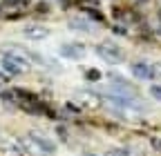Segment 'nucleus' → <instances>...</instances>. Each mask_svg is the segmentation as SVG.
<instances>
[{
	"mask_svg": "<svg viewBox=\"0 0 161 156\" xmlns=\"http://www.w3.org/2000/svg\"><path fill=\"white\" fill-rule=\"evenodd\" d=\"M18 145L23 149V154H29V156H52L58 149L56 141H52L49 136L38 134V132H29L25 138L18 141Z\"/></svg>",
	"mask_w": 161,
	"mask_h": 156,
	"instance_id": "nucleus-1",
	"label": "nucleus"
},
{
	"mask_svg": "<svg viewBox=\"0 0 161 156\" xmlns=\"http://www.w3.org/2000/svg\"><path fill=\"white\" fill-rule=\"evenodd\" d=\"M103 98L110 103V105H114V107H119V109H130V112H143V105L139 103V98L136 96H128V94H116V91H105L103 94Z\"/></svg>",
	"mask_w": 161,
	"mask_h": 156,
	"instance_id": "nucleus-2",
	"label": "nucleus"
},
{
	"mask_svg": "<svg viewBox=\"0 0 161 156\" xmlns=\"http://www.w3.org/2000/svg\"><path fill=\"white\" fill-rule=\"evenodd\" d=\"M96 54L103 58L108 65H119V63L125 60V51L121 49L119 45H112V43H101L96 47Z\"/></svg>",
	"mask_w": 161,
	"mask_h": 156,
	"instance_id": "nucleus-3",
	"label": "nucleus"
},
{
	"mask_svg": "<svg viewBox=\"0 0 161 156\" xmlns=\"http://www.w3.org/2000/svg\"><path fill=\"white\" fill-rule=\"evenodd\" d=\"M87 54V47L83 43H60L58 45V56L65 60H83Z\"/></svg>",
	"mask_w": 161,
	"mask_h": 156,
	"instance_id": "nucleus-4",
	"label": "nucleus"
},
{
	"mask_svg": "<svg viewBox=\"0 0 161 156\" xmlns=\"http://www.w3.org/2000/svg\"><path fill=\"white\" fill-rule=\"evenodd\" d=\"M130 74L136 78V81H146V83L157 81V69H154V65L143 63V60H139V63H130Z\"/></svg>",
	"mask_w": 161,
	"mask_h": 156,
	"instance_id": "nucleus-5",
	"label": "nucleus"
},
{
	"mask_svg": "<svg viewBox=\"0 0 161 156\" xmlns=\"http://www.w3.org/2000/svg\"><path fill=\"white\" fill-rule=\"evenodd\" d=\"M20 34H23L27 40H34V43H38V40H45V38H49V29L47 27H43V25H25L23 29H20Z\"/></svg>",
	"mask_w": 161,
	"mask_h": 156,
	"instance_id": "nucleus-6",
	"label": "nucleus"
},
{
	"mask_svg": "<svg viewBox=\"0 0 161 156\" xmlns=\"http://www.w3.org/2000/svg\"><path fill=\"white\" fill-rule=\"evenodd\" d=\"M0 154L3 156H23V149H20L16 138H11V136H0Z\"/></svg>",
	"mask_w": 161,
	"mask_h": 156,
	"instance_id": "nucleus-7",
	"label": "nucleus"
},
{
	"mask_svg": "<svg viewBox=\"0 0 161 156\" xmlns=\"http://www.w3.org/2000/svg\"><path fill=\"white\" fill-rule=\"evenodd\" d=\"M69 29L72 31H80V34H94V23L87 20V18H72Z\"/></svg>",
	"mask_w": 161,
	"mask_h": 156,
	"instance_id": "nucleus-8",
	"label": "nucleus"
},
{
	"mask_svg": "<svg viewBox=\"0 0 161 156\" xmlns=\"http://www.w3.org/2000/svg\"><path fill=\"white\" fill-rule=\"evenodd\" d=\"M0 71H3L5 76H20V74H25V69H23V67H18L14 60H9L7 56L0 58Z\"/></svg>",
	"mask_w": 161,
	"mask_h": 156,
	"instance_id": "nucleus-9",
	"label": "nucleus"
},
{
	"mask_svg": "<svg viewBox=\"0 0 161 156\" xmlns=\"http://www.w3.org/2000/svg\"><path fill=\"white\" fill-rule=\"evenodd\" d=\"M148 94L152 96L154 101H159L161 103V85H157V83H152L150 87H148Z\"/></svg>",
	"mask_w": 161,
	"mask_h": 156,
	"instance_id": "nucleus-10",
	"label": "nucleus"
},
{
	"mask_svg": "<svg viewBox=\"0 0 161 156\" xmlns=\"http://www.w3.org/2000/svg\"><path fill=\"white\" fill-rule=\"evenodd\" d=\"M85 78H87L90 83H96V81H101V71H98V69H87Z\"/></svg>",
	"mask_w": 161,
	"mask_h": 156,
	"instance_id": "nucleus-11",
	"label": "nucleus"
},
{
	"mask_svg": "<svg viewBox=\"0 0 161 156\" xmlns=\"http://www.w3.org/2000/svg\"><path fill=\"white\" fill-rule=\"evenodd\" d=\"M110 156H130V152L125 147H112L110 149Z\"/></svg>",
	"mask_w": 161,
	"mask_h": 156,
	"instance_id": "nucleus-12",
	"label": "nucleus"
},
{
	"mask_svg": "<svg viewBox=\"0 0 161 156\" xmlns=\"http://www.w3.org/2000/svg\"><path fill=\"white\" fill-rule=\"evenodd\" d=\"M150 143H152V147H154L157 152H161V141L157 138V136H152V138H150Z\"/></svg>",
	"mask_w": 161,
	"mask_h": 156,
	"instance_id": "nucleus-13",
	"label": "nucleus"
},
{
	"mask_svg": "<svg viewBox=\"0 0 161 156\" xmlns=\"http://www.w3.org/2000/svg\"><path fill=\"white\" fill-rule=\"evenodd\" d=\"M154 69H157V78H161V63H154Z\"/></svg>",
	"mask_w": 161,
	"mask_h": 156,
	"instance_id": "nucleus-14",
	"label": "nucleus"
},
{
	"mask_svg": "<svg viewBox=\"0 0 161 156\" xmlns=\"http://www.w3.org/2000/svg\"><path fill=\"white\" fill-rule=\"evenodd\" d=\"M83 156H101V154H92V152H85Z\"/></svg>",
	"mask_w": 161,
	"mask_h": 156,
	"instance_id": "nucleus-15",
	"label": "nucleus"
}]
</instances>
